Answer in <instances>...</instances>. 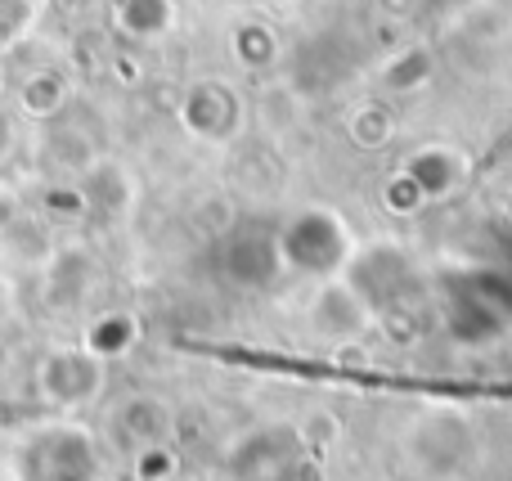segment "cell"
Instances as JSON below:
<instances>
[{"label":"cell","mask_w":512,"mask_h":481,"mask_svg":"<svg viewBox=\"0 0 512 481\" xmlns=\"http://www.w3.org/2000/svg\"><path fill=\"white\" fill-rule=\"evenodd\" d=\"M104 473V450L81 423H45L14 450L18 481H104Z\"/></svg>","instance_id":"2"},{"label":"cell","mask_w":512,"mask_h":481,"mask_svg":"<svg viewBox=\"0 0 512 481\" xmlns=\"http://www.w3.org/2000/svg\"><path fill=\"white\" fill-rule=\"evenodd\" d=\"M0 239H5V212H0Z\"/></svg>","instance_id":"22"},{"label":"cell","mask_w":512,"mask_h":481,"mask_svg":"<svg viewBox=\"0 0 512 481\" xmlns=\"http://www.w3.org/2000/svg\"><path fill=\"white\" fill-rule=\"evenodd\" d=\"M36 23V0H0V54H9Z\"/></svg>","instance_id":"18"},{"label":"cell","mask_w":512,"mask_h":481,"mask_svg":"<svg viewBox=\"0 0 512 481\" xmlns=\"http://www.w3.org/2000/svg\"><path fill=\"white\" fill-rule=\"evenodd\" d=\"M180 126H185L194 140L225 144V140H234L243 126V99L234 95L230 81L203 77L180 95Z\"/></svg>","instance_id":"7"},{"label":"cell","mask_w":512,"mask_h":481,"mask_svg":"<svg viewBox=\"0 0 512 481\" xmlns=\"http://www.w3.org/2000/svg\"><path fill=\"white\" fill-rule=\"evenodd\" d=\"M68 99H72L68 77L54 72V68L32 72V77L18 86V108H23L27 117H36V122H54V117H63L68 113Z\"/></svg>","instance_id":"14"},{"label":"cell","mask_w":512,"mask_h":481,"mask_svg":"<svg viewBox=\"0 0 512 481\" xmlns=\"http://www.w3.org/2000/svg\"><path fill=\"white\" fill-rule=\"evenodd\" d=\"M283 270L279 261V230L265 225H234L221 239V275L239 288H265Z\"/></svg>","instance_id":"8"},{"label":"cell","mask_w":512,"mask_h":481,"mask_svg":"<svg viewBox=\"0 0 512 481\" xmlns=\"http://www.w3.org/2000/svg\"><path fill=\"white\" fill-rule=\"evenodd\" d=\"M342 279L360 293V302L373 315H391L405 306V297L414 293V266L400 248L378 243V248H364L351 257V266L342 270Z\"/></svg>","instance_id":"6"},{"label":"cell","mask_w":512,"mask_h":481,"mask_svg":"<svg viewBox=\"0 0 512 481\" xmlns=\"http://www.w3.org/2000/svg\"><path fill=\"white\" fill-rule=\"evenodd\" d=\"M274 32L265 23H243L239 32H234V54H239L243 68H265V63L274 59Z\"/></svg>","instance_id":"17"},{"label":"cell","mask_w":512,"mask_h":481,"mask_svg":"<svg viewBox=\"0 0 512 481\" xmlns=\"http://www.w3.org/2000/svg\"><path fill=\"white\" fill-rule=\"evenodd\" d=\"M301 468H306V441L288 423L252 428L225 455L230 481H301Z\"/></svg>","instance_id":"4"},{"label":"cell","mask_w":512,"mask_h":481,"mask_svg":"<svg viewBox=\"0 0 512 481\" xmlns=\"http://www.w3.org/2000/svg\"><path fill=\"white\" fill-rule=\"evenodd\" d=\"M355 257L351 225L328 207H306L279 225V261L310 279H337Z\"/></svg>","instance_id":"3"},{"label":"cell","mask_w":512,"mask_h":481,"mask_svg":"<svg viewBox=\"0 0 512 481\" xmlns=\"http://www.w3.org/2000/svg\"><path fill=\"white\" fill-rule=\"evenodd\" d=\"M95 261L86 257L81 248H63L59 257L45 266V302L59 306V311H72V306H81L90 297V288H95Z\"/></svg>","instance_id":"12"},{"label":"cell","mask_w":512,"mask_h":481,"mask_svg":"<svg viewBox=\"0 0 512 481\" xmlns=\"http://www.w3.org/2000/svg\"><path fill=\"white\" fill-rule=\"evenodd\" d=\"M14 140H18V131H14V117H9L5 108H0V162H5L9 153H14Z\"/></svg>","instance_id":"21"},{"label":"cell","mask_w":512,"mask_h":481,"mask_svg":"<svg viewBox=\"0 0 512 481\" xmlns=\"http://www.w3.org/2000/svg\"><path fill=\"white\" fill-rule=\"evenodd\" d=\"M441 324L454 342L481 347L512 329V275L468 266L441 279Z\"/></svg>","instance_id":"1"},{"label":"cell","mask_w":512,"mask_h":481,"mask_svg":"<svg viewBox=\"0 0 512 481\" xmlns=\"http://www.w3.org/2000/svg\"><path fill=\"white\" fill-rule=\"evenodd\" d=\"M373 320L378 315L369 311V306L360 302V293H355L346 279H324V288H319L315 297V311H310V324H315V333L324 342H360L364 333L373 329Z\"/></svg>","instance_id":"10"},{"label":"cell","mask_w":512,"mask_h":481,"mask_svg":"<svg viewBox=\"0 0 512 481\" xmlns=\"http://www.w3.org/2000/svg\"><path fill=\"white\" fill-rule=\"evenodd\" d=\"M171 468H176V459H171V450H167V446H158V450H144V455H135V473H140L144 481H158V477H167Z\"/></svg>","instance_id":"20"},{"label":"cell","mask_w":512,"mask_h":481,"mask_svg":"<svg viewBox=\"0 0 512 481\" xmlns=\"http://www.w3.org/2000/svg\"><path fill=\"white\" fill-rule=\"evenodd\" d=\"M463 176V162L454 158L450 149H418L414 158L405 162V180L418 189L423 198H441L459 185Z\"/></svg>","instance_id":"15"},{"label":"cell","mask_w":512,"mask_h":481,"mask_svg":"<svg viewBox=\"0 0 512 481\" xmlns=\"http://www.w3.org/2000/svg\"><path fill=\"white\" fill-rule=\"evenodd\" d=\"M405 450L414 455V464L427 468V473H459V468L472 459V450H477V432H472L468 419L450 414V428H445V441H441L436 414H432V419H423L405 437Z\"/></svg>","instance_id":"11"},{"label":"cell","mask_w":512,"mask_h":481,"mask_svg":"<svg viewBox=\"0 0 512 481\" xmlns=\"http://www.w3.org/2000/svg\"><path fill=\"white\" fill-rule=\"evenodd\" d=\"M32 387L50 410H86L104 392V360H95L86 347H54L36 356Z\"/></svg>","instance_id":"5"},{"label":"cell","mask_w":512,"mask_h":481,"mask_svg":"<svg viewBox=\"0 0 512 481\" xmlns=\"http://www.w3.org/2000/svg\"><path fill=\"white\" fill-rule=\"evenodd\" d=\"M171 428H176L171 405L162 401V396H149V392L126 396V401L113 410V419H108V437H113V446L126 450V455H144V450L167 446Z\"/></svg>","instance_id":"9"},{"label":"cell","mask_w":512,"mask_h":481,"mask_svg":"<svg viewBox=\"0 0 512 481\" xmlns=\"http://www.w3.org/2000/svg\"><path fill=\"white\" fill-rule=\"evenodd\" d=\"M135 342H140V324L126 311H99L95 320L86 324V333H81V347L95 360H104V365L108 360H122Z\"/></svg>","instance_id":"13"},{"label":"cell","mask_w":512,"mask_h":481,"mask_svg":"<svg viewBox=\"0 0 512 481\" xmlns=\"http://www.w3.org/2000/svg\"><path fill=\"white\" fill-rule=\"evenodd\" d=\"M171 23H176L171 0H117V27L135 41H158Z\"/></svg>","instance_id":"16"},{"label":"cell","mask_w":512,"mask_h":481,"mask_svg":"<svg viewBox=\"0 0 512 481\" xmlns=\"http://www.w3.org/2000/svg\"><path fill=\"white\" fill-rule=\"evenodd\" d=\"M427 72H432V59H427L423 50H405L387 68V81L391 86H418V81H427Z\"/></svg>","instance_id":"19"}]
</instances>
